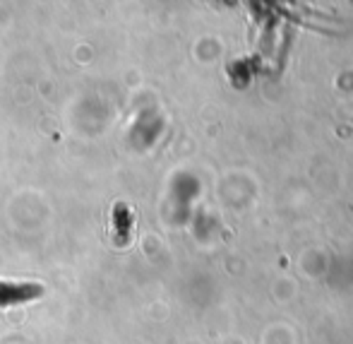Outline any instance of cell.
<instances>
[{
    "mask_svg": "<svg viewBox=\"0 0 353 344\" xmlns=\"http://www.w3.org/2000/svg\"><path fill=\"white\" fill-rule=\"evenodd\" d=\"M43 289L34 282H0V306H12V303L32 301L41 296Z\"/></svg>",
    "mask_w": 353,
    "mask_h": 344,
    "instance_id": "obj_1",
    "label": "cell"
}]
</instances>
